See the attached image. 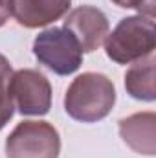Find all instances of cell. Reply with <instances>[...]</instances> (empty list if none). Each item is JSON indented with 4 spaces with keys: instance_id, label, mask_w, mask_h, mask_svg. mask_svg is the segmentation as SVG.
Instances as JSON below:
<instances>
[{
    "instance_id": "cell-1",
    "label": "cell",
    "mask_w": 156,
    "mask_h": 158,
    "mask_svg": "<svg viewBox=\"0 0 156 158\" xmlns=\"http://www.w3.org/2000/svg\"><path fill=\"white\" fill-rule=\"evenodd\" d=\"M116 103V86L105 74L84 72L72 81L64 94L66 114L81 123L105 119Z\"/></svg>"
},
{
    "instance_id": "cell-11",
    "label": "cell",
    "mask_w": 156,
    "mask_h": 158,
    "mask_svg": "<svg viewBox=\"0 0 156 158\" xmlns=\"http://www.w3.org/2000/svg\"><path fill=\"white\" fill-rule=\"evenodd\" d=\"M117 7L123 9H136L140 15L143 17H151L154 19V0H112Z\"/></svg>"
},
{
    "instance_id": "cell-10",
    "label": "cell",
    "mask_w": 156,
    "mask_h": 158,
    "mask_svg": "<svg viewBox=\"0 0 156 158\" xmlns=\"http://www.w3.org/2000/svg\"><path fill=\"white\" fill-rule=\"evenodd\" d=\"M13 76V68L6 55L0 53V131L13 118L15 107L9 96V79Z\"/></svg>"
},
{
    "instance_id": "cell-4",
    "label": "cell",
    "mask_w": 156,
    "mask_h": 158,
    "mask_svg": "<svg viewBox=\"0 0 156 158\" xmlns=\"http://www.w3.org/2000/svg\"><path fill=\"white\" fill-rule=\"evenodd\" d=\"M33 55L42 66L57 76H70L83 64L77 40L64 28H48L33 40Z\"/></svg>"
},
{
    "instance_id": "cell-7",
    "label": "cell",
    "mask_w": 156,
    "mask_h": 158,
    "mask_svg": "<svg viewBox=\"0 0 156 158\" xmlns=\"http://www.w3.org/2000/svg\"><path fill=\"white\" fill-rule=\"evenodd\" d=\"M72 0H9V11L15 20L28 28H44L68 13Z\"/></svg>"
},
{
    "instance_id": "cell-8",
    "label": "cell",
    "mask_w": 156,
    "mask_h": 158,
    "mask_svg": "<svg viewBox=\"0 0 156 158\" xmlns=\"http://www.w3.org/2000/svg\"><path fill=\"white\" fill-rule=\"evenodd\" d=\"M121 140L140 155L156 153V116L154 112H136L119 119Z\"/></svg>"
},
{
    "instance_id": "cell-3",
    "label": "cell",
    "mask_w": 156,
    "mask_h": 158,
    "mask_svg": "<svg viewBox=\"0 0 156 158\" xmlns=\"http://www.w3.org/2000/svg\"><path fill=\"white\" fill-rule=\"evenodd\" d=\"M61 136L50 121H20L6 138L7 158H59Z\"/></svg>"
},
{
    "instance_id": "cell-12",
    "label": "cell",
    "mask_w": 156,
    "mask_h": 158,
    "mask_svg": "<svg viewBox=\"0 0 156 158\" xmlns=\"http://www.w3.org/2000/svg\"><path fill=\"white\" fill-rule=\"evenodd\" d=\"M9 0H0V28L6 26V22L9 20Z\"/></svg>"
},
{
    "instance_id": "cell-6",
    "label": "cell",
    "mask_w": 156,
    "mask_h": 158,
    "mask_svg": "<svg viewBox=\"0 0 156 158\" xmlns=\"http://www.w3.org/2000/svg\"><path fill=\"white\" fill-rule=\"evenodd\" d=\"M64 30L77 40L83 53H92L109 35V19L94 6H79L64 19Z\"/></svg>"
},
{
    "instance_id": "cell-2",
    "label": "cell",
    "mask_w": 156,
    "mask_h": 158,
    "mask_svg": "<svg viewBox=\"0 0 156 158\" xmlns=\"http://www.w3.org/2000/svg\"><path fill=\"white\" fill-rule=\"evenodd\" d=\"M154 19L132 15L119 20L105 39V52L116 64H132L154 53Z\"/></svg>"
},
{
    "instance_id": "cell-9",
    "label": "cell",
    "mask_w": 156,
    "mask_h": 158,
    "mask_svg": "<svg viewBox=\"0 0 156 158\" xmlns=\"http://www.w3.org/2000/svg\"><path fill=\"white\" fill-rule=\"evenodd\" d=\"M154 55L136 61L125 74V90L132 99L138 101H154L156 86H154Z\"/></svg>"
},
{
    "instance_id": "cell-5",
    "label": "cell",
    "mask_w": 156,
    "mask_h": 158,
    "mask_svg": "<svg viewBox=\"0 0 156 158\" xmlns=\"http://www.w3.org/2000/svg\"><path fill=\"white\" fill-rule=\"evenodd\" d=\"M9 96L22 116H44L51 109V85L42 72L33 68L17 70L11 76Z\"/></svg>"
}]
</instances>
